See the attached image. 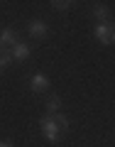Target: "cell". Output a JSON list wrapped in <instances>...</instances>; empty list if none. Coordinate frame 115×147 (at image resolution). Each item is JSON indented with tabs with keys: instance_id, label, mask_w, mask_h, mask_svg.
Returning a JSON list of instances; mask_svg holds the SVG:
<instances>
[{
	"instance_id": "cell-2",
	"label": "cell",
	"mask_w": 115,
	"mask_h": 147,
	"mask_svg": "<svg viewBox=\"0 0 115 147\" xmlns=\"http://www.w3.org/2000/svg\"><path fill=\"white\" fill-rule=\"evenodd\" d=\"M93 34H95V39H98L100 44H113V42H115V27L110 25V22H103V25H95Z\"/></svg>"
},
{
	"instance_id": "cell-6",
	"label": "cell",
	"mask_w": 115,
	"mask_h": 147,
	"mask_svg": "<svg viewBox=\"0 0 115 147\" xmlns=\"http://www.w3.org/2000/svg\"><path fill=\"white\" fill-rule=\"evenodd\" d=\"M10 54H12V59H15V61H25V59H30V44L17 42L15 47L10 49Z\"/></svg>"
},
{
	"instance_id": "cell-8",
	"label": "cell",
	"mask_w": 115,
	"mask_h": 147,
	"mask_svg": "<svg viewBox=\"0 0 115 147\" xmlns=\"http://www.w3.org/2000/svg\"><path fill=\"white\" fill-rule=\"evenodd\" d=\"M59 110H61V98H59V96H49V100H47V113H49V115H56Z\"/></svg>"
},
{
	"instance_id": "cell-7",
	"label": "cell",
	"mask_w": 115,
	"mask_h": 147,
	"mask_svg": "<svg viewBox=\"0 0 115 147\" xmlns=\"http://www.w3.org/2000/svg\"><path fill=\"white\" fill-rule=\"evenodd\" d=\"M93 17L98 20V25H103V22H110V10L105 5H95L93 7Z\"/></svg>"
},
{
	"instance_id": "cell-11",
	"label": "cell",
	"mask_w": 115,
	"mask_h": 147,
	"mask_svg": "<svg viewBox=\"0 0 115 147\" xmlns=\"http://www.w3.org/2000/svg\"><path fill=\"white\" fill-rule=\"evenodd\" d=\"M0 147H12V142H7V140H3V142H0Z\"/></svg>"
},
{
	"instance_id": "cell-4",
	"label": "cell",
	"mask_w": 115,
	"mask_h": 147,
	"mask_svg": "<svg viewBox=\"0 0 115 147\" xmlns=\"http://www.w3.org/2000/svg\"><path fill=\"white\" fill-rule=\"evenodd\" d=\"M30 88L34 91V93H44V91L49 88V79L44 76V74H39V71H34L30 76Z\"/></svg>"
},
{
	"instance_id": "cell-10",
	"label": "cell",
	"mask_w": 115,
	"mask_h": 147,
	"mask_svg": "<svg viewBox=\"0 0 115 147\" xmlns=\"http://www.w3.org/2000/svg\"><path fill=\"white\" fill-rule=\"evenodd\" d=\"M49 5H52L54 10H69V7H71V5H76V3H73V0H52Z\"/></svg>"
},
{
	"instance_id": "cell-9",
	"label": "cell",
	"mask_w": 115,
	"mask_h": 147,
	"mask_svg": "<svg viewBox=\"0 0 115 147\" xmlns=\"http://www.w3.org/2000/svg\"><path fill=\"white\" fill-rule=\"evenodd\" d=\"M10 61H12V54H10V49L0 47V74L5 71L7 66H10Z\"/></svg>"
},
{
	"instance_id": "cell-5",
	"label": "cell",
	"mask_w": 115,
	"mask_h": 147,
	"mask_svg": "<svg viewBox=\"0 0 115 147\" xmlns=\"http://www.w3.org/2000/svg\"><path fill=\"white\" fill-rule=\"evenodd\" d=\"M17 42H20V39H17V32L15 30H12V27H5V30H0V47H15V44Z\"/></svg>"
},
{
	"instance_id": "cell-1",
	"label": "cell",
	"mask_w": 115,
	"mask_h": 147,
	"mask_svg": "<svg viewBox=\"0 0 115 147\" xmlns=\"http://www.w3.org/2000/svg\"><path fill=\"white\" fill-rule=\"evenodd\" d=\"M39 130H42V135L47 137L49 142H56L59 137H61V127L56 125V120H54V115H42L39 118Z\"/></svg>"
},
{
	"instance_id": "cell-3",
	"label": "cell",
	"mask_w": 115,
	"mask_h": 147,
	"mask_svg": "<svg viewBox=\"0 0 115 147\" xmlns=\"http://www.w3.org/2000/svg\"><path fill=\"white\" fill-rule=\"evenodd\" d=\"M27 32H30L32 39H44L49 34V27H47L44 20H30L27 22Z\"/></svg>"
}]
</instances>
